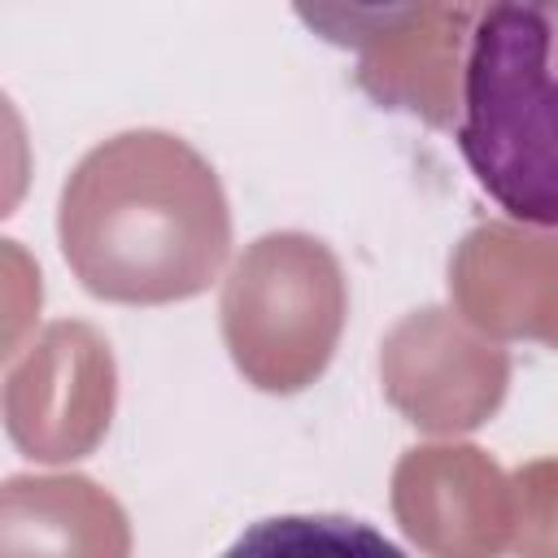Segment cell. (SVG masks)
<instances>
[{
  "label": "cell",
  "instance_id": "cell-3",
  "mask_svg": "<svg viewBox=\"0 0 558 558\" xmlns=\"http://www.w3.org/2000/svg\"><path fill=\"white\" fill-rule=\"evenodd\" d=\"M349 288L336 253L305 231H270L222 283V340L262 392L310 388L344 331Z\"/></svg>",
  "mask_w": 558,
  "mask_h": 558
},
{
  "label": "cell",
  "instance_id": "cell-11",
  "mask_svg": "<svg viewBox=\"0 0 558 558\" xmlns=\"http://www.w3.org/2000/svg\"><path fill=\"white\" fill-rule=\"evenodd\" d=\"M514 558H558V462L514 475Z\"/></svg>",
  "mask_w": 558,
  "mask_h": 558
},
{
  "label": "cell",
  "instance_id": "cell-4",
  "mask_svg": "<svg viewBox=\"0 0 558 558\" xmlns=\"http://www.w3.org/2000/svg\"><path fill=\"white\" fill-rule=\"evenodd\" d=\"M480 4H410V9H305L301 17L362 57L357 83L397 109H414L445 126L462 92V57Z\"/></svg>",
  "mask_w": 558,
  "mask_h": 558
},
{
  "label": "cell",
  "instance_id": "cell-6",
  "mask_svg": "<svg viewBox=\"0 0 558 558\" xmlns=\"http://www.w3.org/2000/svg\"><path fill=\"white\" fill-rule=\"evenodd\" d=\"M388 401L423 432H471L506 397V349L462 327L449 310H418L379 353Z\"/></svg>",
  "mask_w": 558,
  "mask_h": 558
},
{
  "label": "cell",
  "instance_id": "cell-1",
  "mask_svg": "<svg viewBox=\"0 0 558 558\" xmlns=\"http://www.w3.org/2000/svg\"><path fill=\"white\" fill-rule=\"evenodd\" d=\"M74 279L118 305L201 296L231 253V205L214 166L170 131H122L65 179L57 209Z\"/></svg>",
  "mask_w": 558,
  "mask_h": 558
},
{
  "label": "cell",
  "instance_id": "cell-7",
  "mask_svg": "<svg viewBox=\"0 0 558 558\" xmlns=\"http://www.w3.org/2000/svg\"><path fill=\"white\" fill-rule=\"evenodd\" d=\"M392 510L432 558H497L514 536V480L475 445H423L392 471Z\"/></svg>",
  "mask_w": 558,
  "mask_h": 558
},
{
  "label": "cell",
  "instance_id": "cell-2",
  "mask_svg": "<svg viewBox=\"0 0 558 558\" xmlns=\"http://www.w3.org/2000/svg\"><path fill=\"white\" fill-rule=\"evenodd\" d=\"M453 135L514 222L558 227V0L475 9Z\"/></svg>",
  "mask_w": 558,
  "mask_h": 558
},
{
  "label": "cell",
  "instance_id": "cell-10",
  "mask_svg": "<svg viewBox=\"0 0 558 558\" xmlns=\"http://www.w3.org/2000/svg\"><path fill=\"white\" fill-rule=\"evenodd\" d=\"M218 558H405V549L349 514H275L244 527Z\"/></svg>",
  "mask_w": 558,
  "mask_h": 558
},
{
  "label": "cell",
  "instance_id": "cell-9",
  "mask_svg": "<svg viewBox=\"0 0 558 558\" xmlns=\"http://www.w3.org/2000/svg\"><path fill=\"white\" fill-rule=\"evenodd\" d=\"M0 558H131V523L87 475H13L0 493Z\"/></svg>",
  "mask_w": 558,
  "mask_h": 558
},
{
  "label": "cell",
  "instance_id": "cell-5",
  "mask_svg": "<svg viewBox=\"0 0 558 558\" xmlns=\"http://www.w3.org/2000/svg\"><path fill=\"white\" fill-rule=\"evenodd\" d=\"M113 414V357L87 323H52L9 366L4 418L17 449L39 462H65L96 449Z\"/></svg>",
  "mask_w": 558,
  "mask_h": 558
},
{
  "label": "cell",
  "instance_id": "cell-8",
  "mask_svg": "<svg viewBox=\"0 0 558 558\" xmlns=\"http://www.w3.org/2000/svg\"><path fill=\"white\" fill-rule=\"evenodd\" d=\"M449 292L480 331L558 344V231L475 227L449 262Z\"/></svg>",
  "mask_w": 558,
  "mask_h": 558
}]
</instances>
